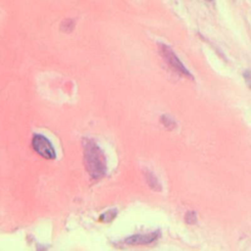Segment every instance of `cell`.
<instances>
[{
  "label": "cell",
  "mask_w": 251,
  "mask_h": 251,
  "mask_svg": "<svg viewBox=\"0 0 251 251\" xmlns=\"http://www.w3.org/2000/svg\"><path fill=\"white\" fill-rule=\"evenodd\" d=\"M206 1H208V2H210V1H212V0H206Z\"/></svg>",
  "instance_id": "30bf717a"
},
{
  "label": "cell",
  "mask_w": 251,
  "mask_h": 251,
  "mask_svg": "<svg viewBox=\"0 0 251 251\" xmlns=\"http://www.w3.org/2000/svg\"><path fill=\"white\" fill-rule=\"evenodd\" d=\"M160 236V231H153L143 234H133L125 239V242L128 245H144L156 241Z\"/></svg>",
  "instance_id": "277c9868"
},
{
  "label": "cell",
  "mask_w": 251,
  "mask_h": 251,
  "mask_svg": "<svg viewBox=\"0 0 251 251\" xmlns=\"http://www.w3.org/2000/svg\"><path fill=\"white\" fill-rule=\"evenodd\" d=\"M32 147L35 152H37L41 157L53 160L56 158V151L50 140L39 133H35L32 137Z\"/></svg>",
  "instance_id": "3957f363"
},
{
  "label": "cell",
  "mask_w": 251,
  "mask_h": 251,
  "mask_svg": "<svg viewBox=\"0 0 251 251\" xmlns=\"http://www.w3.org/2000/svg\"><path fill=\"white\" fill-rule=\"evenodd\" d=\"M144 175H145V179H146L148 185L151 187V189H153L155 191H161L162 190V185L160 184L158 178L156 177V176L152 172L145 171Z\"/></svg>",
  "instance_id": "5b68a950"
},
{
  "label": "cell",
  "mask_w": 251,
  "mask_h": 251,
  "mask_svg": "<svg viewBox=\"0 0 251 251\" xmlns=\"http://www.w3.org/2000/svg\"><path fill=\"white\" fill-rule=\"evenodd\" d=\"M82 146L84 164L88 174L94 179L103 177L107 171L106 158L103 151L97 143L90 138H83Z\"/></svg>",
  "instance_id": "6da1fadb"
},
{
  "label": "cell",
  "mask_w": 251,
  "mask_h": 251,
  "mask_svg": "<svg viewBox=\"0 0 251 251\" xmlns=\"http://www.w3.org/2000/svg\"><path fill=\"white\" fill-rule=\"evenodd\" d=\"M160 122H161V124H162L168 130H173V129H175V128L176 127V121H175L172 117H170V116H168V115H163V116H161Z\"/></svg>",
  "instance_id": "8992f818"
},
{
  "label": "cell",
  "mask_w": 251,
  "mask_h": 251,
  "mask_svg": "<svg viewBox=\"0 0 251 251\" xmlns=\"http://www.w3.org/2000/svg\"><path fill=\"white\" fill-rule=\"evenodd\" d=\"M157 45H158V50L161 57L176 74L192 80L194 79L192 74L188 71V69H186V67L182 64V62L178 59L175 51L169 45L163 42H158Z\"/></svg>",
  "instance_id": "7a4b0ae2"
},
{
  "label": "cell",
  "mask_w": 251,
  "mask_h": 251,
  "mask_svg": "<svg viewBox=\"0 0 251 251\" xmlns=\"http://www.w3.org/2000/svg\"><path fill=\"white\" fill-rule=\"evenodd\" d=\"M184 222L187 225H195L197 223V214L195 211H187L184 215Z\"/></svg>",
  "instance_id": "ba28073f"
},
{
  "label": "cell",
  "mask_w": 251,
  "mask_h": 251,
  "mask_svg": "<svg viewBox=\"0 0 251 251\" xmlns=\"http://www.w3.org/2000/svg\"><path fill=\"white\" fill-rule=\"evenodd\" d=\"M117 214H118L117 209H111V210H108V211H106L105 213H103V214L100 216L99 220H100L101 222H106V223H108V222L113 221V220L116 218Z\"/></svg>",
  "instance_id": "52a82bcc"
},
{
  "label": "cell",
  "mask_w": 251,
  "mask_h": 251,
  "mask_svg": "<svg viewBox=\"0 0 251 251\" xmlns=\"http://www.w3.org/2000/svg\"><path fill=\"white\" fill-rule=\"evenodd\" d=\"M243 78L248 88L251 89V70H245L243 72Z\"/></svg>",
  "instance_id": "9c48e42d"
}]
</instances>
